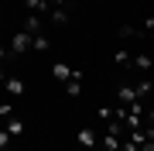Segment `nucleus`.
Here are the masks:
<instances>
[{
	"mask_svg": "<svg viewBox=\"0 0 154 151\" xmlns=\"http://www.w3.org/2000/svg\"><path fill=\"white\" fill-rule=\"evenodd\" d=\"M31 45H34V34L31 31H14V38H11V52L14 55H21V52H31Z\"/></svg>",
	"mask_w": 154,
	"mask_h": 151,
	"instance_id": "3",
	"label": "nucleus"
},
{
	"mask_svg": "<svg viewBox=\"0 0 154 151\" xmlns=\"http://www.w3.org/2000/svg\"><path fill=\"white\" fill-rule=\"evenodd\" d=\"M0 120H4V131H7L11 137H21V134H24V120L14 113L11 103H0Z\"/></svg>",
	"mask_w": 154,
	"mask_h": 151,
	"instance_id": "1",
	"label": "nucleus"
},
{
	"mask_svg": "<svg viewBox=\"0 0 154 151\" xmlns=\"http://www.w3.org/2000/svg\"><path fill=\"white\" fill-rule=\"evenodd\" d=\"M130 55H134V52L120 48V52H116V55H113V62H116V65H123V69H130Z\"/></svg>",
	"mask_w": 154,
	"mask_h": 151,
	"instance_id": "10",
	"label": "nucleus"
},
{
	"mask_svg": "<svg viewBox=\"0 0 154 151\" xmlns=\"http://www.w3.org/2000/svg\"><path fill=\"white\" fill-rule=\"evenodd\" d=\"M31 52H48V38H45V34H34V45H31Z\"/></svg>",
	"mask_w": 154,
	"mask_h": 151,
	"instance_id": "11",
	"label": "nucleus"
},
{
	"mask_svg": "<svg viewBox=\"0 0 154 151\" xmlns=\"http://www.w3.org/2000/svg\"><path fill=\"white\" fill-rule=\"evenodd\" d=\"M79 144H82V148H96L99 144V134L93 127H82V131H79Z\"/></svg>",
	"mask_w": 154,
	"mask_h": 151,
	"instance_id": "7",
	"label": "nucleus"
},
{
	"mask_svg": "<svg viewBox=\"0 0 154 151\" xmlns=\"http://www.w3.org/2000/svg\"><path fill=\"white\" fill-rule=\"evenodd\" d=\"M24 4H28V14H41V17H48V11H51L48 0H24Z\"/></svg>",
	"mask_w": 154,
	"mask_h": 151,
	"instance_id": "8",
	"label": "nucleus"
},
{
	"mask_svg": "<svg viewBox=\"0 0 154 151\" xmlns=\"http://www.w3.org/2000/svg\"><path fill=\"white\" fill-rule=\"evenodd\" d=\"M65 93L72 96V100H75V96H82V72H79V69L72 72V79L65 83Z\"/></svg>",
	"mask_w": 154,
	"mask_h": 151,
	"instance_id": "5",
	"label": "nucleus"
},
{
	"mask_svg": "<svg viewBox=\"0 0 154 151\" xmlns=\"http://www.w3.org/2000/svg\"><path fill=\"white\" fill-rule=\"evenodd\" d=\"M4 151H11V148H4Z\"/></svg>",
	"mask_w": 154,
	"mask_h": 151,
	"instance_id": "14",
	"label": "nucleus"
},
{
	"mask_svg": "<svg viewBox=\"0 0 154 151\" xmlns=\"http://www.w3.org/2000/svg\"><path fill=\"white\" fill-rule=\"evenodd\" d=\"M0 24H4V21H0Z\"/></svg>",
	"mask_w": 154,
	"mask_h": 151,
	"instance_id": "15",
	"label": "nucleus"
},
{
	"mask_svg": "<svg viewBox=\"0 0 154 151\" xmlns=\"http://www.w3.org/2000/svg\"><path fill=\"white\" fill-rule=\"evenodd\" d=\"M69 14H72V7H51V11H48V17H51L55 24H65Z\"/></svg>",
	"mask_w": 154,
	"mask_h": 151,
	"instance_id": "9",
	"label": "nucleus"
},
{
	"mask_svg": "<svg viewBox=\"0 0 154 151\" xmlns=\"http://www.w3.org/2000/svg\"><path fill=\"white\" fill-rule=\"evenodd\" d=\"M130 69H134V76H151V69H154V58L147 55V52H134L130 55Z\"/></svg>",
	"mask_w": 154,
	"mask_h": 151,
	"instance_id": "2",
	"label": "nucleus"
},
{
	"mask_svg": "<svg viewBox=\"0 0 154 151\" xmlns=\"http://www.w3.org/2000/svg\"><path fill=\"white\" fill-rule=\"evenodd\" d=\"M4 86H7V93H11V96H17V100H21V96L28 93L24 79H17V76H7V79H4Z\"/></svg>",
	"mask_w": 154,
	"mask_h": 151,
	"instance_id": "4",
	"label": "nucleus"
},
{
	"mask_svg": "<svg viewBox=\"0 0 154 151\" xmlns=\"http://www.w3.org/2000/svg\"><path fill=\"white\" fill-rule=\"evenodd\" d=\"M4 148H11V134H7L4 127H0V151H4Z\"/></svg>",
	"mask_w": 154,
	"mask_h": 151,
	"instance_id": "12",
	"label": "nucleus"
},
{
	"mask_svg": "<svg viewBox=\"0 0 154 151\" xmlns=\"http://www.w3.org/2000/svg\"><path fill=\"white\" fill-rule=\"evenodd\" d=\"M4 62H7V48L0 45V65H4Z\"/></svg>",
	"mask_w": 154,
	"mask_h": 151,
	"instance_id": "13",
	"label": "nucleus"
},
{
	"mask_svg": "<svg viewBox=\"0 0 154 151\" xmlns=\"http://www.w3.org/2000/svg\"><path fill=\"white\" fill-rule=\"evenodd\" d=\"M72 72H75V69H69L65 62H55V65H51V76H55V79H58L62 86H65L69 79H72Z\"/></svg>",
	"mask_w": 154,
	"mask_h": 151,
	"instance_id": "6",
	"label": "nucleus"
}]
</instances>
